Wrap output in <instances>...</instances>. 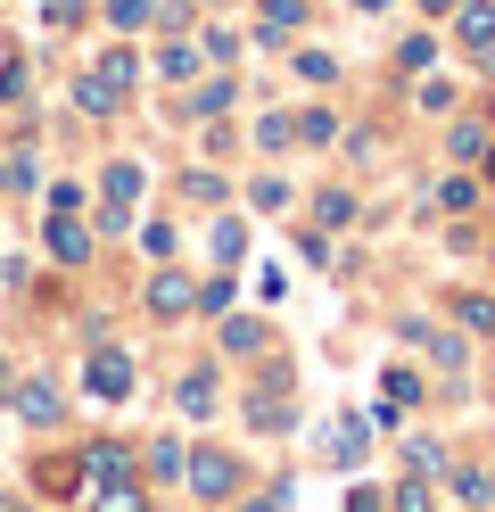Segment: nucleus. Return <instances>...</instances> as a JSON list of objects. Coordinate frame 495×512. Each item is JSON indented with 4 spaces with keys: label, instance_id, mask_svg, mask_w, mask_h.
Listing matches in <instances>:
<instances>
[{
    "label": "nucleus",
    "instance_id": "21",
    "mask_svg": "<svg viewBox=\"0 0 495 512\" xmlns=\"http://www.w3.org/2000/svg\"><path fill=\"white\" fill-rule=\"evenodd\" d=\"M182 413H215V372H190L182 380Z\"/></svg>",
    "mask_w": 495,
    "mask_h": 512
},
{
    "label": "nucleus",
    "instance_id": "27",
    "mask_svg": "<svg viewBox=\"0 0 495 512\" xmlns=\"http://www.w3.org/2000/svg\"><path fill=\"white\" fill-rule=\"evenodd\" d=\"M314 215H322V223H355V190H322Z\"/></svg>",
    "mask_w": 495,
    "mask_h": 512
},
{
    "label": "nucleus",
    "instance_id": "35",
    "mask_svg": "<svg viewBox=\"0 0 495 512\" xmlns=\"http://www.w3.org/2000/svg\"><path fill=\"white\" fill-rule=\"evenodd\" d=\"M83 9H91V0H42V17H50V25H75Z\"/></svg>",
    "mask_w": 495,
    "mask_h": 512
},
{
    "label": "nucleus",
    "instance_id": "38",
    "mask_svg": "<svg viewBox=\"0 0 495 512\" xmlns=\"http://www.w3.org/2000/svg\"><path fill=\"white\" fill-rule=\"evenodd\" d=\"M421 9H429V17H454V9H462V0H421Z\"/></svg>",
    "mask_w": 495,
    "mask_h": 512
},
{
    "label": "nucleus",
    "instance_id": "42",
    "mask_svg": "<svg viewBox=\"0 0 495 512\" xmlns=\"http://www.w3.org/2000/svg\"><path fill=\"white\" fill-rule=\"evenodd\" d=\"M487 479H495V471H487Z\"/></svg>",
    "mask_w": 495,
    "mask_h": 512
},
{
    "label": "nucleus",
    "instance_id": "39",
    "mask_svg": "<svg viewBox=\"0 0 495 512\" xmlns=\"http://www.w3.org/2000/svg\"><path fill=\"white\" fill-rule=\"evenodd\" d=\"M355 9H372V17H380V9H388V0H355Z\"/></svg>",
    "mask_w": 495,
    "mask_h": 512
},
{
    "label": "nucleus",
    "instance_id": "29",
    "mask_svg": "<svg viewBox=\"0 0 495 512\" xmlns=\"http://www.w3.org/2000/svg\"><path fill=\"white\" fill-rule=\"evenodd\" d=\"M91 67H99V75H116V83H132V67H141V58H132V50L116 42V50H99V58H91Z\"/></svg>",
    "mask_w": 495,
    "mask_h": 512
},
{
    "label": "nucleus",
    "instance_id": "24",
    "mask_svg": "<svg viewBox=\"0 0 495 512\" xmlns=\"http://www.w3.org/2000/svg\"><path fill=\"white\" fill-rule=\"evenodd\" d=\"M281 199H289V182H281V174H256V182H248V207H264V215H273Z\"/></svg>",
    "mask_w": 495,
    "mask_h": 512
},
{
    "label": "nucleus",
    "instance_id": "30",
    "mask_svg": "<svg viewBox=\"0 0 495 512\" xmlns=\"http://www.w3.org/2000/svg\"><path fill=\"white\" fill-rule=\"evenodd\" d=\"M198 58H207V50H182V42H174V50H165V58H157V67H165V75H174V83H190V75H198Z\"/></svg>",
    "mask_w": 495,
    "mask_h": 512
},
{
    "label": "nucleus",
    "instance_id": "2",
    "mask_svg": "<svg viewBox=\"0 0 495 512\" xmlns=\"http://www.w3.org/2000/svg\"><path fill=\"white\" fill-rule=\"evenodd\" d=\"M182 471H190V488L207 496V504H223L231 488H240V463H231V455H215V446H207V455H190Z\"/></svg>",
    "mask_w": 495,
    "mask_h": 512
},
{
    "label": "nucleus",
    "instance_id": "16",
    "mask_svg": "<svg viewBox=\"0 0 495 512\" xmlns=\"http://www.w3.org/2000/svg\"><path fill=\"white\" fill-rule=\"evenodd\" d=\"M446 488H454L462 504H487V496H495V479H487L479 463H454V471H446Z\"/></svg>",
    "mask_w": 495,
    "mask_h": 512
},
{
    "label": "nucleus",
    "instance_id": "41",
    "mask_svg": "<svg viewBox=\"0 0 495 512\" xmlns=\"http://www.w3.org/2000/svg\"><path fill=\"white\" fill-rule=\"evenodd\" d=\"M0 182H9V166H0Z\"/></svg>",
    "mask_w": 495,
    "mask_h": 512
},
{
    "label": "nucleus",
    "instance_id": "25",
    "mask_svg": "<svg viewBox=\"0 0 495 512\" xmlns=\"http://www.w3.org/2000/svg\"><path fill=\"white\" fill-rule=\"evenodd\" d=\"M149 17H157V0H108V25H124V34L149 25Z\"/></svg>",
    "mask_w": 495,
    "mask_h": 512
},
{
    "label": "nucleus",
    "instance_id": "7",
    "mask_svg": "<svg viewBox=\"0 0 495 512\" xmlns=\"http://www.w3.org/2000/svg\"><path fill=\"white\" fill-rule=\"evenodd\" d=\"M50 256H58V265H91V223L50 215Z\"/></svg>",
    "mask_w": 495,
    "mask_h": 512
},
{
    "label": "nucleus",
    "instance_id": "22",
    "mask_svg": "<svg viewBox=\"0 0 495 512\" xmlns=\"http://www.w3.org/2000/svg\"><path fill=\"white\" fill-rule=\"evenodd\" d=\"M297 75H306V83H339V58H330V50H297Z\"/></svg>",
    "mask_w": 495,
    "mask_h": 512
},
{
    "label": "nucleus",
    "instance_id": "11",
    "mask_svg": "<svg viewBox=\"0 0 495 512\" xmlns=\"http://www.w3.org/2000/svg\"><path fill=\"white\" fill-rule=\"evenodd\" d=\"M190 306H198V290H190L182 273H157L149 281V314H190Z\"/></svg>",
    "mask_w": 495,
    "mask_h": 512
},
{
    "label": "nucleus",
    "instance_id": "4",
    "mask_svg": "<svg viewBox=\"0 0 495 512\" xmlns=\"http://www.w3.org/2000/svg\"><path fill=\"white\" fill-rule=\"evenodd\" d=\"M91 512H149V479H91Z\"/></svg>",
    "mask_w": 495,
    "mask_h": 512
},
{
    "label": "nucleus",
    "instance_id": "36",
    "mask_svg": "<svg viewBox=\"0 0 495 512\" xmlns=\"http://www.w3.org/2000/svg\"><path fill=\"white\" fill-rule=\"evenodd\" d=\"M281 504H289V488H273V496H248L240 512H281Z\"/></svg>",
    "mask_w": 495,
    "mask_h": 512
},
{
    "label": "nucleus",
    "instance_id": "23",
    "mask_svg": "<svg viewBox=\"0 0 495 512\" xmlns=\"http://www.w3.org/2000/svg\"><path fill=\"white\" fill-rule=\"evenodd\" d=\"M231 100H240V83H231V75H215V83H207V91H198V100H190V108H198V116H215V108H231Z\"/></svg>",
    "mask_w": 495,
    "mask_h": 512
},
{
    "label": "nucleus",
    "instance_id": "8",
    "mask_svg": "<svg viewBox=\"0 0 495 512\" xmlns=\"http://www.w3.org/2000/svg\"><path fill=\"white\" fill-rule=\"evenodd\" d=\"M83 463H91V479H132V471H141L124 438H91V446H83Z\"/></svg>",
    "mask_w": 495,
    "mask_h": 512
},
{
    "label": "nucleus",
    "instance_id": "37",
    "mask_svg": "<svg viewBox=\"0 0 495 512\" xmlns=\"http://www.w3.org/2000/svg\"><path fill=\"white\" fill-rule=\"evenodd\" d=\"M479 182H487V190H495V141H487V157H479Z\"/></svg>",
    "mask_w": 495,
    "mask_h": 512
},
{
    "label": "nucleus",
    "instance_id": "28",
    "mask_svg": "<svg viewBox=\"0 0 495 512\" xmlns=\"http://www.w3.org/2000/svg\"><path fill=\"white\" fill-rule=\"evenodd\" d=\"M388 512H438V496H429V488H421V479H405V488H396V496H388Z\"/></svg>",
    "mask_w": 495,
    "mask_h": 512
},
{
    "label": "nucleus",
    "instance_id": "34",
    "mask_svg": "<svg viewBox=\"0 0 495 512\" xmlns=\"http://www.w3.org/2000/svg\"><path fill=\"white\" fill-rule=\"evenodd\" d=\"M83 207V182H50V215H75Z\"/></svg>",
    "mask_w": 495,
    "mask_h": 512
},
{
    "label": "nucleus",
    "instance_id": "26",
    "mask_svg": "<svg viewBox=\"0 0 495 512\" xmlns=\"http://www.w3.org/2000/svg\"><path fill=\"white\" fill-rule=\"evenodd\" d=\"M297 141V116H264L256 124V149H289Z\"/></svg>",
    "mask_w": 495,
    "mask_h": 512
},
{
    "label": "nucleus",
    "instance_id": "40",
    "mask_svg": "<svg viewBox=\"0 0 495 512\" xmlns=\"http://www.w3.org/2000/svg\"><path fill=\"white\" fill-rule=\"evenodd\" d=\"M207 9H223V0H207Z\"/></svg>",
    "mask_w": 495,
    "mask_h": 512
},
{
    "label": "nucleus",
    "instance_id": "3",
    "mask_svg": "<svg viewBox=\"0 0 495 512\" xmlns=\"http://www.w3.org/2000/svg\"><path fill=\"white\" fill-rule=\"evenodd\" d=\"M454 42L471 58H495V0H462L454 9Z\"/></svg>",
    "mask_w": 495,
    "mask_h": 512
},
{
    "label": "nucleus",
    "instance_id": "32",
    "mask_svg": "<svg viewBox=\"0 0 495 512\" xmlns=\"http://www.w3.org/2000/svg\"><path fill=\"white\" fill-rule=\"evenodd\" d=\"M405 463H413V471H446V446H438V438H413Z\"/></svg>",
    "mask_w": 495,
    "mask_h": 512
},
{
    "label": "nucleus",
    "instance_id": "6",
    "mask_svg": "<svg viewBox=\"0 0 495 512\" xmlns=\"http://www.w3.org/2000/svg\"><path fill=\"white\" fill-rule=\"evenodd\" d=\"M75 108H83V116H116V108H124V83L99 75V67H83V75H75Z\"/></svg>",
    "mask_w": 495,
    "mask_h": 512
},
{
    "label": "nucleus",
    "instance_id": "14",
    "mask_svg": "<svg viewBox=\"0 0 495 512\" xmlns=\"http://www.w3.org/2000/svg\"><path fill=\"white\" fill-rule=\"evenodd\" d=\"M297 25H306V0H264V25H256V34L281 42V34H297Z\"/></svg>",
    "mask_w": 495,
    "mask_h": 512
},
{
    "label": "nucleus",
    "instance_id": "18",
    "mask_svg": "<svg viewBox=\"0 0 495 512\" xmlns=\"http://www.w3.org/2000/svg\"><path fill=\"white\" fill-rule=\"evenodd\" d=\"M380 389H388V405H421V397H429V389H421V372H405V364H388Z\"/></svg>",
    "mask_w": 495,
    "mask_h": 512
},
{
    "label": "nucleus",
    "instance_id": "33",
    "mask_svg": "<svg viewBox=\"0 0 495 512\" xmlns=\"http://www.w3.org/2000/svg\"><path fill=\"white\" fill-rule=\"evenodd\" d=\"M33 479H42L50 496H58V488H83V479H75V463H42V471H33Z\"/></svg>",
    "mask_w": 495,
    "mask_h": 512
},
{
    "label": "nucleus",
    "instance_id": "17",
    "mask_svg": "<svg viewBox=\"0 0 495 512\" xmlns=\"http://www.w3.org/2000/svg\"><path fill=\"white\" fill-rule=\"evenodd\" d=\"M223 347H231V356H256V347H264V323H256V314H231V323H223Z\"/></svg>",
    "mask_w": 495,
    "mask_h": 512
},
{
    "label": "nucleus",
    "instance_id": "1",
    "mask_svg": "<svg viewBox=\"0 0 495 512\" xmlns=\"http://www.w3.org/2000/svg\"><path fill=\"white\" fill-rule=\"evenodd\" d=\"M83 389H91L99 405H124V397H132V356H124V347H99L91 372H83Z\"/></svg>",
    "mask_w": 495,
    "mask_h": 512
},
{
    "label": "nucleus",
    "instance_id": "5",
    "mask_svg": "<svg viewBox=\"0 0 495 512\" xmlns=\"http://www.w3.org/2000/svg\"><path fill=\"white\" fill-rule=\"evenodd\" d=\"M363 438H372V422H363V413H339V422L322 430V455L347 471V463H363Z\"/></svg>",
    "mask_w": 495,
    "mask_h": 512
},
{
    "label": "nucleus",
    "instance_id": "9",
    "mask_svg": "<svg viewBox=\"0 0 495 512\" xmlns=\"http://www.w3.org/2000/svg\"><path fill=\"white\" fill-rule=\"evenodd\" d=\"M454 323H462V339H495V298L487 290H462L454 298Z\"/></svg>",
    "mask_w": 495,
    "mask_h": 512
},
{
    "label": "nucleus",
    "instance_id": "12",
    "mask_svg": "<svg viewBox=\"0 0 495 512\" xmlns=\"http://www.w3.org/2000/svg\"><path fill=\"white\" fill-rule=\"evenodd\" d=\"M479 199H487V182H479V174H446V182H438V207H446V215H471Z\"/></svg>",
    "mask_w": 495,
    "mask_h": 512
},
{
    "label": "nucleus",
    "instance_id": "10",
    "mask_svg": "<svg viewBox=\"0 0 495 512\" xmlns=\"http://www.w3.org/2000/svg\"><path fill=\"white\" fill-rule=\"evenodd\" d=\"M99 190H108V223H124L132 199H141V166H132V157H124V166H108V182H99Z\"/></svg>",
    "mask_w": 495,
    "mask_h": 512
},
{
    "label": "nucleus",
    "instance_id": "13",
    "mask_svg": "<svg viewBox=\"0 0 495 512\" xmlns=\"http://www.w3.org/2000/svg\"><path fill=\"white\" fill-rule=\"evenodd\" d=\"M17 413H25L33 430H50V422H58V389H50V380H25V397H17Z\"/></svg>",
    "mask_w": 495,
    "mask_h": 512
},
{
    "label": "nucleus",
    "instance_id": "20",
    "mask_svg": "<svg viewBox=\"0 0 495 512\" xmlns=\"http://www.w3.org/2000/svg\"><path fill=\"white\" fill-rule=\"evenodd\" d=\"M429 58H438V34H413V42H396V67H405V75H421Z\"/></svg>",
    "mask_w": 495,
    "mask_h": 512
},
{
    "label": "nucleus",
    "instance_id": "19",
    "mask_svg": "<svg viewBox=\"0 0 495 512\" xmlns=\"http://www.w3.org/2000/svg\"><path fill=\"white\" fill-rule=\"evenodd\" d=\"M330 133H339V116H330V108H306V116H297V141H306V149H322Z\"/></svg>",
    "mask_w": 495,
    "mask_h": 512
},
{
    "label": "nucleus",
    "instance_id": "31",
    "mask_svg": "<svg viewBox=\"0 0 495 512\" xmlns=\"http://www.w3.org/2000/svg\"><path fill=\"white\" fill-rule=\"evenodd\" d=\"M174 471H182V446L157 438V446H149V479H174Z\"/></svg>",
    "mask_w": 495,
    "mask_h": 512
},
{
    "label": "nucleus",
    "instance_id": "15",
    "mask_svg": "<svg viewBox=\"0 0 495 512\" xmlns=\"http://www.w3.org/2000/svg\"><path fill=\"white\" fill-rule=\"evenodd\" d=\"M487 141H495V133H487V116H462V124H454V157H462V166H479Z\"/></svg>",
    "mask_w": 495,
    "mask_h": 512
}]
</instances>
